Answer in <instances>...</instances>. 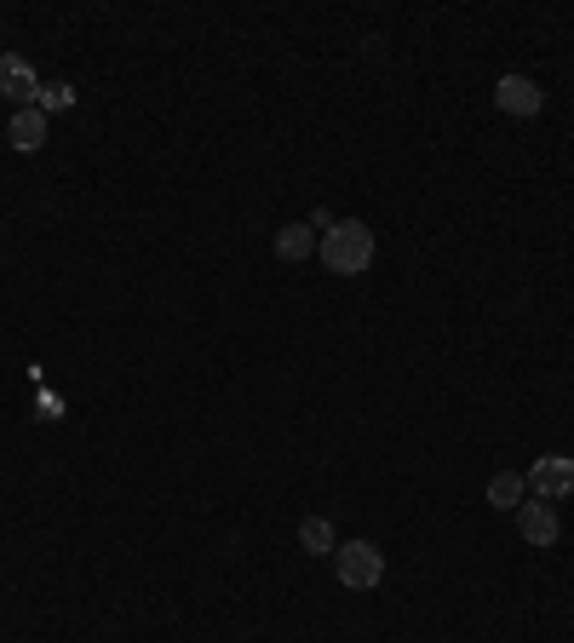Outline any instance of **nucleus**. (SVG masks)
<instances>
[{
	"instance_id": "obj_8",
	"label": "nucleus",
	"mask_w": 574,
	"mask_h": 643,
	"mask_svg": "<svg viewBox=\"0 0 574 643\" xmlns=\"http://www.w3.org/2000/svg\"><path fill=\"white\" fill-rule=\"evenodd\" d=\"M523 500H528V478H517V471H494L489 478V505L494 512H517Z\"/></svg>"
},
{
	"instance_id": "obj_5",
	"label": "nucleus",
	"mask_w": 574,
	"mask_h": 643,
	"mask_svg": "<svg viewBox=\"0 0 574 643\" xmlns=\"http://www.w3.org/2000/svg\"><path fill=\"white\" fill-rule=\"evenodd\" d=\"M517 534L528 540V546H557V534H563V523H557V505L552 500H523L517 505Z\"/></svg>"
},
{
	"instance_id": "obj_11",
	"label": "nucleus",
	"mask_w": 574,
	"mask_h": 643,
	"mask_svg": "<svg viewBox=\"0 0 574 643\" xmlns=\"http://www.w3.org/2000/svg\"><path fill=\"white\" fill-rule=\"evenodd\" d=\"M70 104H75V87H63V81H47V87H41V98H36V110H41V115L70 110Z\"/></svg>"
},
{
	"instance_id": "obj_4",
	"label": "nucleus",
	"mask_w": 574,
	"mask_h": 643,
	"mask_svg": "<svg viewBox=\"0 0 574 643\" xmlns=\"http://www.w3.org/2000/svg\"><path fill=\"white\" fill-rule=\"evenodd\" d=\"M0 98H7L12 110H36L41 81H36V70H29V58H18V52H0Z\"/></svg>"
},
{
	"instance_id": "obj_12",
	"label": "nucleus",
	"mask_w": 574,
	"mask_h": 643,
	"mask_svg": "<svg viewBox=\"0 0 574 643\" xmlns=\"http://www.w3.org/2000/svg\"><path fill=\"white\" fill-rule=\"evenodd\" d=\"M333 224H340V219H333V213H328V208H316V213H311V230H322V235H328V230H333Z\"/></svg>"
},
{
	"instance_id": "obj_9",
	"label": "nucleus",
	"mask_w": 574,
	"mask_h": 643,
	"mask_svg": "<svg viewBox=\"0 0 574 643\" xmlns=\"http://www.w3.org/2000/svg\"><path fill=\"white\" fill-rule=\"evenodd\" d=\"M299 552H305V557H333V552H340L333 523L328 518H305V523H299Z\"/></svg>"
},
{
	"instance_id": "obj_2",
	"label": "nucleus",
	"mask_w": 574,
	"mask_h": 643,
	"mask_svg": "<svg viewBox=\"0 0 574 643\" xmlns=\"http://www.w3.org/2000/svg\"><path fill=\"white\" fill-rule=\"evenodd\" d=\"M333 569H340V586L374 592L385 581V552L374 546V540H345V546L333 552Z\"/></svg>"
},
{
	"instance_id": "obj_1",
	"label": "nucleus",
	"mask_w": 574,
	"mask_h": 643,
	"mask_svg": "<svg viewBox=\"0 0 574 643\" xmlns=\"http://www.w3.org/2000/svg\"><path fill=\"white\" fill-rule=\"evenodd\" d=\"M322 264L333 277H362L367 264H374V230L362 219H340L328 235H322Z\"/></svg>"
},
{
	"instance_id": "obj_6",
	"label": "nucleus",
	"mask_w": 574,
	"mask_h": 643,
	"mask_svg": "<svg viewBox=\"0 0 574 643\" xmlns=\"http://www.w3.org/2000/svg\"><path fill=\"white\" fill-rule=\"evenodd\" d=\"M494 104H500L505 115L528 121V115H540V104H546V92H540L528 76H500V87H494Z\"/></svg>"
},
{
	"instance_id": "obj_7",
	"label": "nucleus",
	"mask_w": 574,
	"mask_h": 643,
	"mask_svg": "<svg viewBox=\"0 0 574 643\" xmlns=\"http://www.w3.org/2000/svg\"><path fill=\"white\" fill-rule=\"evenodd\" d=\"M7 139L18 155H36L47 144V115L41 110H12V127H7Z\"/></svg>"
},
{
	"instance_id": "obj_3",
	"label": "nucleus",
	"mask_w": 574,
	"mask_h": 643,
	"mask_svg": "<svg viewBox=\"0 0 574 643\" xmlns=\"http://www.w3.org/2000/svg\"><path fill=\"white\" fill-rule=\"evenodd\" d=\"M528 494L563 505V500L574 494V460H568V454H540V460L528 465Z\"/></svg>"
},
{
	"instance_id": "obj_10",
	"label": "nucleus",
	"mask_w": 574,
	"mask_h": 643,
	"mask_svg": "<svg viewBox=\"0 0 574 643\" xmlns=\"http://www.w3.org/2000/svg\"><path fill=\"white\" fill-rule=\"evenodd\" d=\"M276 253H282L288 264L311 259V253H316V230H311V224H288V230H276Z\"/></svg>"
}]
</instances>
